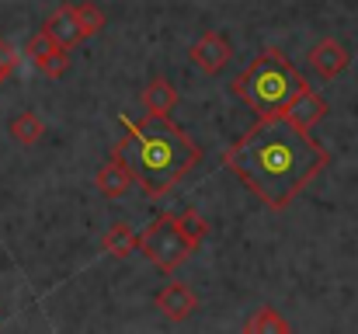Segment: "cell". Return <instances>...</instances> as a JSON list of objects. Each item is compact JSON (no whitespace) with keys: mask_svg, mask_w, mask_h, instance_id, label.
Instances as JSON below:
<instances>
[{"mask_svg":"<svg viewBox=\"0 0 358 334\" xmlns=\"http://www.w3.org/2000/svg\"><path fill=\"white\" fill-rule=\"evenodd\" d=\"M24 56H28V60H31L45 77H63V74L70 70V53H66V49H59L45 32H35V35L28 39Z\"/></svg>","mask_w":358,"mask_h":334,"instance_id":"5b68a950","label":"cell"},{"mask_svg":"<svg viewBox=\"0 0 358 334\" xmlns=\"http://www.w3.org/2000/svg\"><path fill=\"white\" fill-rule=\"evenodd\" d=\"M42 32L59 46V49H77L80 42H84V35H80V25H77V14H73V4H59L52 14H49V21L42 25Z\"/></svg>","mask_w":358,"mask_h":334,"instance_id":"9c48e42d","label":"cell"},{"mask_svg":"<svg viewBox=\"0 0 358 334\" xmlns=\"http://www.w3.org/2000/svg\"><path fill=\"white\" fill-rule=\"evenodd\" d=\"M7 132H10L14 143H21V146H35V143L42 139V118H38L35 111H21V115L10 118Z\"/></svg>","mask_w":358,"mask_h":334,"instance_id":"5bb4252c","label":"cell"},{"mask_svg":"<svg viewBox=\"0 0 358 334\" xmlns=\"http://www.w3.org/2000/svg\"><path fill=\"white\" fill-rule=\"evenodd\" d=\"M178 226H181V230H185V233H188L195 244H202V240L209 237V223L202 220L195 209H185V213H178Z\"/></svg>","mask_w":358,"mask_h":334,"instance_id":"e0dca14e","label":"cell"},{"mask_svg":"<svg viewBox=\"0 0 358 334\" xmlns=\"http://www.w3.org/2000/svg\"><path fill=\"white\" fill-rule=\"evenodd\" d=\"M17 63H21V53L14 49V42H7V39H0V70L10 77L14 70H17Z\"/></svg>","mask_w":358,"mask_h":334,"instance_id":"ac0fdd59","label":"cell"},{"mask_svg":"<svg viewBox=\"0 0 358 334\" xmlns=\"http://www.w3.org/2000/svg\"><path fill=\"white\" fill-rule=\"evenodd\" d=\"M122 139L115 143L112 157H119L129 167L132 181L150 195L164 199L171 195L199 164H202V146L178 129L167 115H146V118H129L119 115Z\"/></svg>","mask_w":358,"mask_h":334,"instance_id":"7a4b0ae2","label":"cell"},{"mask_svg":"<svg viewBox=\"0 0 358 334\" xmlns=\"http://www.w3.org/2000/svg\"><path fill=\"white\" fill-rule=\"evenodd\" d=\"M73 14H77V25H80V35L91 39L105 28V11L98 4H73Z\"/></svg>","mask_w":358,"mask_h":334,"instance_id":"2e32d148","label":"cell"},{"mask_svg":"<svg viewBox=\"0 0 358 334\" xmlns=\"http://www.w3.org/2000/svg\"><path fill=\"white\" fill-rule=\"evenodd\" d=\"M101 251L112 258H129L136 251V230L129 223H112L101 237Z\"/></svg>","mask_w":358,"mask_h":334,"instance_id":"4fadbf2b","label":"cell"},{"mask_svg":"<svg viewBox=\"0 0 358 334\" xmlns=\"http://www.w3.org/2000/svg\"><path fill=\"white\" fill-rule=\"evenodd\" d=\"M188 56H192V63H195L199 70H206V74H220V70L230 63L234 49H230V39H227V35H220V32H206V35L195 39V46H192Z\"/></svg>","mask_w":358,"mask_h":334,"instance_id":"8992f818","label":"cell"},{"mask_svg":"<svg viewBox=\"0 0 358 334\" xmlns=\"http://www.w3.org/2000/svg\"><path fill=\"white\" fill-rule=\"evenodd\" d=\"M94 185H98V192L105 195V199H122L136 181H132V174H129V167L122 164L119 157H112V160H105L101 167H98V174H94Z\"/></svg>","mask_w":358,"mask_h":334,"instance_id":"30bf717a","label":"cell"},{"mask_svg":"<svg viewBox=\"0 0 358 334\" xmlns=\"http://www.w3.org/2000/svg\"><path fill=\"white\" fill-rule=\"evenodd\" d=\"M243 331L247 334H285L289 331V321L278 314V310H271V307H257L254 314H250V321L243 324Z\"/></svg>","mask_w":358,"mask_h":334,"instance_id":"9a60e30c","label":"cell"},{"mask_svg":"<svg viewBox=\"0 0 358 334\" xmlns=\"http://www.w3.org/2000/svg\"><path fill=\"white\" fill-rule=\"evenodd\" d=\"M327 160L331 153L310 136V129L285 118V111L261 115L223 153L227 171H234V178L268 209H289Z\"/></svg>","mask_w":358,"mask_h":334,"instance_id":"6da1fadb","label":"cell"},{"mask_svg":"<svg viewBox=\"0 0 358 334\" xmlns=\"http://www.w3.org/2000/svg\"><path fill=\"white\" fill-rule=\"evenodd\" d=\"M234 95L247 109L257 115H271V111H285L292 98H299L310 81L299 74V67H292V60H285V53L278 49H264L243 74L234 77Z\"/></svg>","mask_w":358,"mask_h":334,"instance_id":"3957f363","label":"cell"},{"mask_svg":"<svg viewBox=\"0 0 358 334\" xmlns=\"http://www.w3.org/2000/svg\"><path fill=\"white\" fill-rule=\"evenodd\" d=\"M324 115H327V102H324L313 88H306L299 98H292V102L285 105V118H292L299 129H313Z\"/></svg>","mask_w":358,"mask_h":334,"instance_id":"8fae6325","label":"cell"},{"mask_svg":"<svg viewBox=\"0 0 358 334\" xmlns=\"http://www.w3.org/2000/svg\"><path fill=\"white\" fill-rule=\"evenodd\" d=\"M157 310L171 321V324H181V321H188L195 310H199V296L185 286V282H167L160 293H157Z\"/></svg>","mask_w":358,"mask_h":334,"instance_id":"52a82bcc","label":"cell"},{"mask_svg":"<svg viewBox=\"0 0 358 334\" xmlns=\"http://www.w3.org/2000/svg\"><path fill=\"white\" fill-rule=\"evenodd\" d=\"M3 81H7V74H3V70H0V84H3Z\"/></svg>","mask_w":358,"mask_h":334,"instance_id":"d6986e66","label":"cell"},{"mask_svg":"<svg viewBox=\"0 0 358 334\" xmlns=\"http://www.w3.org/2000/svg\"><path fill=\"white\" fill-rule=\"evenodd\" d=\"M310 67H313V74L317 77H324V81H334L338 74H345L348 70V49L338 42V39H320L313 49H310Z\"/></svg>","mask_w":358,"mask_h":334,"instance_id":"ba28073f","label":"cell"},{"mask_svg":"<svg viewBox=\"0 0 358 334\" xmlns=\"http://www.w3.org/2000/svg\"><path fill=\"white\" fill-rule=\"evenodd\" d=\"M195 240L178 226V216H160L153 220L143 233H136V251L157 268V272H174L195 254Z\"/></svg>","mask_w":358,"mask_h":334,"instance_id":"277c9868","label":"cell"},{"mask_svg":"<svg viewBox=\"0 0 358 334\" xmlns=\"http://www.w3.org/2000/svg\"><path fill=\"white\" fill-rule=\"evenodd\" d=\"M174 105H178V88L167 77H153L143 88V109H146V115H171Z\"/></svg>","mask_w":358,"mask_h":334,"instance_id":"7c38bea8","label":"cell"}]
</instances>
